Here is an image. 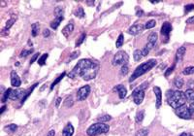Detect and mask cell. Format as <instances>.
<instances>
[{"mask_svg": "<svg viewBox=\"0 0 194 136\" xmlns=\"http://www.w3.org/2000/svg\"><path fill=\"white\" fill-rule=\"evenodd\" d=\"M98 69V63L91 60L85 58V60H79L76 66L73 68V70L67 75L71 79H75L76 77H81L85 81H89L96 77Z\"/></svg>", "mask_w": 194, "mask_h": 136, "instance_id": "cell-1", "label": "cell"}, {"mask_svg": "<svg viewBox=\"0 0 194 136\" xmlns=\"http://www.w3.org/2000/svg\"><path fill=\"white\" fill-rule=\"evenodd\" d=\"M167 102L173 109H177L179 107L186 104L187 97L183 92L182 91H168L166 93Z\"/></svg>", "mask_w": 194, "mask_h": 136, "instance_id": "cell-2", "label": "cell"}, {"mask_svg": "<svg viewBox=\"0 0 194 136\" xmlns=\"http://www.w3.org/2000/svg\"><path fill=\"white\" fill-rule=\"evenodd\" d=\"M156 64H157V61H156V60H153V58H152V60H147V61L142 63L140 66H138L136 69L134 70L133 74L131 75L130 78H129V82H134L137 79V78H139L140 76H142L145 73L152 70Z\"/></svg>", "mask_w": 194, "mask_h": 136, "instance_id": "cell-3", "label": "cell"}, {"mask_svg": "<svg viewBox=\"0 0 194 136\" xmlns=\"http://www.w3.org/2000/svg\"><path fill=\"white\" fill-rule=\"evenodd\" d=\"M110 126L103 123H97L90 125L87 130V133L88 136H97L99 134H105L109 132Z\"/></svg>", "mask_w": 194, "mask_h": 136, "instance_id": "cell-4", "label": "cell"}, {"mask_svg": "<svg viewBox=\"0 0 194 136\" xmlns=\"http://www.w3.org/2000/svg\"><path fill=\"white\" fill-rule=\"evenodd\" d=\"M129 60V56L124 51H118L113 57L112 63L114 66L118 65H126Z\"/></svg>", "mask_w": 194, "mask_h": 136, "instance_id": "cell-5", "label": "cell"}, {"mask_svg": "<svg viewBox=\"0 0 194 136\" xmlns=\"http://www.w3.org/2000/svg\"><path fill=\"white\" fill-rule=\"evenodd\" d=\"M147 86H149V84L145 83V84H143L142 86H140L139 87H138V89H136L133 92L132 97H133V101H134L135 104L140 105L143 102V100L145 98V90L144 89H145Z\"/></svg>", "mask_w": 194, "mask_h": 136, "instance_id": "cell-6", "label": "cell"}, {"mask_svg": "<svg viewBox=\"0 0 194 136\" xmlns=\"http://www.w3.org/2000/svg\"><path fill=\"white\" fill-rule=\"evenodd\" d=\"M175 113H176V115L181 119H183V120L191 119V113L189 110V107L187 106L186 104L179 107L177 109H175Z\"/></svg>", "mask_w": 194, "mask_h": 136, "instance_id": "cell-7", "label": "cell"}, {"mask_svg": "<svg viewBox=\"0 0 194 136\" xmlns=\"http://www.w3.org/2000/svg\"><path fill=\"white\" fill-rule=\"evenodd\" d=\"M172 24L168 22H165L163 23L162 26H161V35H162V38H164V43H167L169 41V37H170V33L172 31Z\"/></svg>", "mask_w": 194, "mask_h": 136, "instance_id": "cell-8", "label": "cell"}, {"mask_svg": "<svg viewBox=\"0 0 194 136\" xmlns=\"http://www.w3.org/2000/svg\"><path fill=\"white\" fill-rule=\"evenodd\" d=\"M89 93H90V86L86 85L84 86H82L77 92V100L79 101L86 100L87 97L89 95Z\"/></svg>", "mask_w": 194, "mask_h": 136, "instance_id": "cell-9", "label": "cell"}, {"mask_svg": "<svg viewBox=\"0 0 194 136\" xmlns=\"http://www.w3.org/2000/svg\"><path fill=\"white\" fill-rule=\"evenodd\" d=\"M26 94L25 90H12L10 93V98L11 100H17V99H23V97Z\"/></svg>", "mask_w": 194, "mask_h": 136, "instance_id": "cell-10", "label": "cell"}, {"mask_svg": "<svg viewBox=\"0 0 194 136\" xmlns=\"http://www.w3.org/2000/svg\"><path fill=\"white\" fill-rule=\"evenodd\" d=\"M144 29H145V25H143L141 24H133L132 26L129 27L127 32L131 35H138V34H140Z\"/></svg>", "mask_w": 194, "mask_h": 136, "instance_id": "cell-11", "label": "cell"}, {"mask_svg": "<svg viewBox=\"0 0 194 136\" xmlns=\"http://www.w3.org/2000/svg\"><path fill=\"white\" fill-rule=\"evenodd\" d=\"M157 39H158V35L156 32H152L150 34L149 38H147V48L151 50V49L154 48L155 45H156V42H157Z\"/></svg>", "mask_w": 194, "mask_h": 136, "instance_id": "cell-12", "label": "cell"}, {"mask_svg": "<svg viewBox=\"0 0 194 136\" xmlns=\"http://www.w3.org/2000/svg\"><path fill=\"white\" fill-rule=\"evenodd\" d=\"M153 92H154L155 97H156V108L159 109L161 106V103H162V92H161L159 86H154Z\"/></svg>", "mask_w": 194, "mask_h": 136, "instance_id": "cell-13", "label": "cell"}, {"mask_svg": "<svg viewBox=\"0 0 194 136\" xmlns=\"http://www.w3.org/2000/svg\"><path fill=\"white\" fill-rule=\"evenodd\" d=\"M11 85L15 87H18L22 85V80L20 76L17 75V73L16 71H12L11 72Z\"/></svg>", "mask_w": 194, "mask_h": 136, "instance_id": "cell-14", "label": "cell"}, {"mask_svg": "<svg viewBox=\"0 0 194 136\" xmlns=\"http://www.w3.org/2000/svg\"><path fill=\"white\" fill-rule=\"evenodd\" d=\"M114 92H117L118 97L121 99H123L127 94V90L123 85H117L114 87Z\"/></svg>", "mask_w": 194, "mask_h": 136, "instance_id": "cell-15", "label": "cell"}, {"mask_svg": "<svg viewBox=\"0 0 194 136\" xmlns=\"http://www.w3.org/2000/svg\"><path fill=\"white\" fill-rule=\"evenodd\" d=\"M186 52H187V49L184 46H182L180 47L178 50H177V53H176V56H175V58H176V63L178 62H181L182 60V58L184 56V55H186Z\"/></svg>", "mask_w": 194, "mask_h": 136, "instance_id": "cell-16", "label": "cell"}, {"mask_svg": "<svg viewBox=\"0 0 194 136\" xmlns=\"http://www.w3.org/2000/svg\"><path fill=\"white\" fill-rule=\"evenodd\" d=\"M73 30H74V24L73 23H69L68 24H66L65 26L63 27V29H62V34L65 36L66 38L67 37H69V35L73 32Z\"/></svg>", "mask_w": 194, "mask_h": 136, "instance_id": "cell-17", "label": "cell"}, {"mask_svg": "<svg viewBox=\"0 0 194 136\" xmlns=\"http://www.w3.org/2000/svg\"><path fill=\"white\" fill-rule=\"evenodd\" d=\"M74 134V128L71 123H68L65 128H63V136H73Z\"/></svg>", "mask_w": 194, "mask_h": 136, "instance_id": "cell-18", "label": "cell"}, {"mask_svg": "<svg viewBox=\"0 0 194 136\" xmlns=\"http://www.w3.org/2000/svg\"><path fill=\"white\" fill-rule=\"evenodd\" d=\"M63 17H57L55 18L53 21L51 23V27L53 29V30H57V27L59 26V24H60V23L63 21Z\"/></svg>", "mask_w": 194, "mask_h": 136, "instance_id": "cell-19", "label": "cell"}, {"mask_svg": "<svg viewBox=\"0 0 194 136\" xmlns=\"http://www.w3.org/2000/svg\"><path fill=\"white\" fill-rule=\"evenodd\" d=\"M39 30H40V24L38 23H35V24H31V34H32L33 37L37 36Z\"/></svg>", "mask_w": 194, "mask_h": 136, "instance_id": "cell-20", "label": "cell"}, {"mask_svg": "<svg viewBox=\"0 0 194 136\" xmlns=\"http://www.w3.org/2000/svg\"><path fill=\"white\" fill-rule=\"evenodd\" d=\"M174 85H175V86L177 87V89H182V86L184 85V81L182 80V78H181V77H176L175 78V80H174Z\"/></svg>", "mask_w": 194, "mask_h": 136, "instance_id": "cell-21", "label": "cell"}, {"mask_svg": "<svg viewBox=\"0 0 194 136\" xmlns=\"http://www.w3.org/2000/svg\"><path fill=\"white\" fill-rule=\"evenodd\" d=\"M184 94H186V97H187V101H189V102L194 101V90L188 89L184 92Z\"/></svg>", "mask_w": 194, "mask_h": 136, "instance_id": "cell-22", "label": "cell"}, {"mask_svg": "<svg viewBox=\"0 0 194 136\" xmlns=\"http://www.w3.org/2000/svg\"><path fill=\"white\" fill-rule=\"evenodd\" d=\"M65 75H66V72H63L62 74H60L57 78V79H55L52 83V85H51V91H52L53 90V87H54V86H57L62 79H63V78L64 77H65Z\"/></svg>", "mask_w": 194, "mask_h": 136, "instance_id": "cell-23", "label": "cell"}, {"mask_svg": "<svg viewBox=\"0 0 194 136\" xmlns=\"http://www.w3.org/2000/svg\"><path fill=\"white\" fill-rule=\"evenodd\" d=\"M133 57H134V60L135 61H140L142 60V57H143V55H142V52L141 50H139V49H137V50L134 51L133 53Z\"/></svg>", "mask_w": 194, "mask_h": 136, "instance_id": "cell-24", "label": "cell"}, {"mask_svg": "<svg viewBox=\"0 0 194 136\" xmlns=\"http://www.w3.org/2000/svg\"><path fill=\"white\" fill-rule=\"evenodd\" d=\"M144 118H145V111H144V110L139 111V112L137 113V115H136V118H135L136 123H141L143 122Z\"/></svg>", "mask_w": 194, "mask_h": 136, "instance_id": "cell-25", "label": "cell"}, {"mask_svg": "<svg viewBox=\"0 0 194 136\" xmlns=\"http://www.w3.org/2000/svg\"><path fill=\"white\" fill-rule=\"evenodd\" d=\"M48 56H49V55H48V54H44V55H42L38 58V60H37V61H38V64H39L40 66L45 65L46 60H47Z\"/></svg>", "mask_w": 194, "mask_h": 136, "instance_id": "cell-26", "label": "cell"}, {"mask_svg": "<svg viewBox=\"0 0 194 136\" xmlns=\"http://www.w3.org/2000/svg\"><path fill=\"white\" fill-rule=\"evenodd\" d=\"M17 129V125L15 123H11V124H8L5 126V130L8 132H15Z\"/></svg>", "mask_w": 194, "mask_h": 136, "instance_id": "cell-27", "label": "cell"}, {"mask_svg": "<svg viewBox=\"0 0 194 136\" xmlns=\"http://www.w3.org/2000/svg\"><path fill=\"white\" fill-rule=\"evenodd\" d=\"M37 86H38V84H34V85H33V86H32L30 87V89H28V91H27V92H26V94H25V96L23 97V99L22 100V104H23V102H24V101H25V100L27 99V97H28V96H29V95L31 94V92H33V90L35 89V87H36Z\"/></svg>", "mask_w": 194, "mask_h": 136, "instance_id": "cell-28", "label": "cell"}, {"mask_svg": "<svg viewBox=\"0 0 194 136\" xmlns=\"http://www.w3.org/2000/svg\"><path fill=\"white\" fill-rule=\"evenodd\" d=\"M17 21V17H15V16H13L10 19H8V22H7V24H6V26H5V29L6 30H9V28H10L13 24H14V23Z\"/></svg>", "mask_w": 194, "mask_h": 136, "instance_id": "cell-29", "label": "cell"}, {"mask_svg": "<svg viewBox=\"0 0 194 136\" xmlns=\"http://www.w3.org/2000/svg\"><path fill=\"white\" fill-rule=\"evenodd\" d=\"M123 42H124V37H123V34L121 33L117 38V43H116V47L117 48H121L122 45H123Z\"/></svg>", "mask_w": 194, "mask_h": 136, "instance_id": "cell-30", "label": "cell"}, {"mask_svg": "<svg viewBox=\"0 0 194 136\" xmlns=\"http://www.w3.org/2000/svg\"><path fill=\"white\" fill-rule=\"evenodd\" d=\"M111 120H112V117H111L110 115H103L98 118L99 123H105L106 122H109Z\"/></svg>", "mask_w": 194, "mask_h": 136, "instance_id": "cell-31", "label": "cell"}, {"mask_svg": "<svg viewBox=\"0 0 194 136\" xmlns=\"http://www.w3.org/2000/svg\"><path fill=\"white\" fill-rule=\"evenodd\" d=\"M64 10H63V8L62 7H60V6H58V7H57L54 9V15H55V18L57 17H63V14H64Z\"/></svg>", "mask_w": 194, "mask_h": 136, "instance_id": "cell-32", "label": "cell"}, {"mask_svg": "<svg viewBox=\"0 0 194 136\" xmlns=\"http://www.w3.org/2000/svg\"><path fill=\"white\" fill-rule=\"evenodd\" d=\"M75 16L80 18H85V12H84V9H82V7H79L77 10H76V12H75Z\"/></svg>", "mask_w": 194, "mask_h": 136, "instance_id": "cell-33", "label": "cell"}, {"mask_svg": "<svg viewBox=\"0 0 194 136\" xmlns=\"http://www.w3.org/2000/svg\"><path fill=\"white\" fill-rule=\"evenodd\" d=\"M182 74L183 75H191V74H194V66H188L187 68H184L183 71H182Z\"/></svg>", "mask_w": 194, "mask_h": 136, "instance_id": "cell-34", "label": "cell"}, {"mask_svg": "<svg viewBox=\"0 0 194 136\" xmlns=\"http://www.w3.org/2000/svg\"><path fill=\"white\" fill-rule=\"evenodd\" d=\"M86 37H87V34H86V33H82V34L80 36V38H79L78 40L76 41L75 47H79V46H81V45H82V43H84Z\"/></svg>", "mask_w": 194, "mask_h": 136, "instance_id": "cell-35", "label": "cell"}, {"mask_svg": "<svg viewBox=\"0 0 194 136\" xmlns=\"http://www.w3.org/2000/svg\"><path fill=\"white\" fill-rule=\"evenodd\" d=\"M156 24V22L154 21V19H151V21L147 22L146 24H145V28L146 29H151V28H153Z\"/></svg>", "mask_w": 194, "mask_h": 136, "instance_id": "cell-36", "label": "cell"}, {"mask_svg": "<svg viewBox=\"0 0 194 136\" xmlns=\"http://www.w3.org/2000/svg\"><path fill=\"white\" fill-rule=\"evenodd\" d=\"M11 92H12V89H7L6 92L3 93V98H2V102H3V103L6 102V100L9 98V97H10V93H11Z\"/></svg>", "mask_w": 194, "mask_h": 136, "instance_id": "cell-37", "label": "cell"}, {"mask_svg": "<svg viewBox=\"0 0 194 136\" xmlns=\"http://www.w3.org/2000/svg\"><path fill=\"white\" fill-rule=\"evenodd\" d=\"M149 135V130L147 129H140V130H138L135 134V136H147Z\"/></svg>", "mask_w": 194, "mask_h": 136, "instance_id": "cell-38", "label": "cell"}, {"mask_svg": "<svg viewBox=\"0 0 194 136\" xmlns=\"http://www.w3.org/2000/svg\"><path fill=\"white\" fill-rule=\"evenodd\" d=\"M80 51H76V52H74V53H72L71 55H70V56H69V60H67V62H69V61H71V60H75V58H77L79 55H80Z\"/></svg>", "mask_w": 194, "mask_h": 136, "instance_id": "cell-39", "label": "cell"}, {"mask_svg": "<svg viewBox=\"0 0 194 136\" xmlns=\"http://www.w3.org/2000/svg\"><path fill=\"white\" fill-rule=\"evenodd\" d=\"M192 10H194V4H187L184 6V14H188L191 12Z\"/></svg>", "mask_w": 194, "mask_h": 136, "instance_id": "cell-40", "label": "cell"}, {"mask_svg": "<svg viewBox=\"0 0 194 136\" xmlns=\"http://www.w3.org/2000/svg\"><path fill=\"white\" fill-rule=\"evenodd\" d=\"M64 105H65L66 107H71V106L73 105V98H72V95L67 96V98H66L65 102H64Z\"/></svg>", "mask_w": 194, "mask_h": 136, "instance_id": "cell-41", "label": "cell"}, {"mask_svg": "<svg viewBox=\"0 0 194 136\" xmlns=\"http://www.w3.org/2000/svg\"><path fill=\"white\" fill-rule=\"evenodd\" d=\"M32 52H33V49H31V50H22L20 56L21 57H26L27 55H29Z\"/></svg>", "mask_w": 194, "mask_h": 136, "instance_id": "cell-42", "label": "cell"}, {"mask_svg": "<svg viewBox=\"0 0 194 136\" xmlns=\"http://www.w3.org/2000/svg\"><path fill=\"white\" fill-rule=\"evenodd\" d=\"M175 67H176V62H175V63H174L171 67H169L168 69H167V71L165 72V74H164V75H165V77H166V78H167V77H168V76H169V75L173 72V71H174Z\"/></svg>", "mask_w": 194, "mask_h": 136, "instance_id": "cell-43", "label": "cell"}, {"mask_svg": "<svg viewBox=\"0 0 194 136\" xmlns=\"http://www.w3.org/2000/svg\"><path fill=\"white\" fill-rule=\"evenodd\" d=\"M128 71H129V68H128L127 64H126V65H122V70H121V72H122V75H126V74L128 73Z\"/></svg>", "mask_w": 194, "mask_h": 136, "instance_id": "cell-44", "label": "cell"}, {"mask_svg": "<svg viewBox=\"0 0 194 136\" xmlns=\"http://www.w3.org/2000/svg\"><path fill=\"white\" fill-rule=\"evenodd\" d=\"M141 52H142V55H143V56H147V55L150 54V50L149 49H147V47H144L142 50H141Z\"/></svg>", "mask_w": 194, "mask_h": 136, "instance_id": "cell-45", "label": "cell"}, {"mask_svg": "<svg viewBox=\"0 0 194 136\" xmlns=\"http://www.w3.org/2000/svg\"><path fill=\"white\" fill-rule=\"evenodd\" d=\"M38 57H39V53L35 54V55L32 56V60H30V65H31V64H33L36 60H37V58H38Z\"/></svg>", "mask_w": 194, "mask_h": 136, "instance_id": "cell-46", "label": "cell"}, {"mask_svg": "<svg viewBox=\"0 0 194 136\" xmlns=\"http://www.w3.org/2000/svg\"><path fill=\"white\" fill-rule=\"evenodd\" d=\"M187 86H188V89L193 90V89H194V81H193V80L188 81V82H187Z\"/></svg>", "mask_w": 194, "mask_h": 136, "instance_id": "cell-47", "label": "cell"}, {"mask_svg": "<svg viewBox=\"0 0 194 136\" xmlns=\"http://www.w3.org/2000/svg\"><path fill=\"white\" fill-rule=\"evenodd\" d=\"M188 107H189V110H190L191 115H192V114H194V101L190 102V105H189Z\"/></svg>", "mask_w": 194, "mask_h": 136, "instance_id": "cell-48", "label": "cell"}, {"mask_svg": "<svg viewBox=\"0 0 194 136\" xmlns=\"http://www.w3.org/2000/svg\"><path fill=\"white\" fill-rule=\"evenodd\" d=\"M50 30H49V29H45V30L43 31V36L44 37H49L50 36Z\"/></svg>", "mask_w": 194, "mask_h": 136, "instance_id": "cell-49", "label": "cell"}, {"mask_svg": "<svg viewBox=\"0 0 194 136\" xmlns=\"http://www.w3.org/2000/svg\"><path fill=\"white\" fill-rule=\"evenodd\" d=\"M61 100H62V99H61V97H58V98L57 99V102H55V107H57V108H58V107H59Z\"/></svg>", "mask_w": 194, "mask_h": 136, "instance_id": "cell-50", "label": "cell"}, {"mask_svg": "<svg viewBox=\"0 0 194 136\" xmlns=\"http://www.w3.org/2000/svg\"><path fill=\"white\" fill-rule=\"evenodd\" d=\"M136 16L137 17H142V16H144V11H143V10H139V11H137Z\"/></svg>", "mask_w": 194, "mask_h": 136, "instance_id": "cell-51", "label": "cell"}, {"mask_svg": "<svg viewBox=\"0 0 194 136\" xmlns=\"http://www.w3.org/2000/svg\"><path fill=\"white\" fill-rule=\"evenodd\" d=\"M187 24H194V17H191L188 19H187Z\"/></svg>", "mask_w": 194, "mask_h": 136, "instance_id": "cell-52", "label": "cell"}, {"mask_svg": "<svg viewBox=\"0 0 194 136\" xmlns=\"http://www.w3.org/2000/svg\"><path fill=\"white\" fill-rule=\"evenodd\" d=\"M180 136H193V135L188 132H182V134H180Z\"/></svg>", "mask_w": 194, "mask_h": 136, "instance_id": "cell-53", "label": "cell"}, {"mask_svg": "<svg viewBox=\"0 0 194 136\" xmlns=\"http://www.w3.org/2000/svg\"><path fill=\"white\" fill-rule=\"evenodd\" d=\"M54 135H55L54 130H51V131H49V133H48V135H47V136H54Z\"/></svg>", "mask_w": 194, "mask_h": 136, "instance_id": "cell-54", "label": "cell"}, {"mask_svg": "<svg viewBox=\"0 0 194 136\" xmlns=\"http://www.w3.org/2000/svg\"><path fill=\"white\" fill-rule=\"evenodd\" d=\"M5 110H6V106H5V105H3V106H2V108L0 109V114H3V112H4Z\"/></svg>", "mask_w": 194, "mask_h": 136, "instance_id": "cell-55", "label": "cell"}, {"mask_svg": "<svg viewBox=\"0 0 194 136\" xmlns=\"http://www.w3.org/2000/svg\"><path fill=\"white\" fill-rule=\"evenodd\" d=\"M151 2H152V3H153V4H154V3H159V2H160V0H156V1H153V0H151Z\"/></svg>", "mask_w": 194, "mask_h": 136, "instance_id": "cell-56", "label": "cell"}, {"mask_svg": "<svg viewBox=\"0 0 194 136\" xmlns=\"http://www.w3.org/2000/svg\"><path fill=\"white\" fill-rule=\"evenodd\" d=\"M15 65H16V66H18V65H20V62H18V61H17V62H16V64H15Z\"/></svg>", "mask_w": 194, "mask_h": 136, "instance_id": "cell-57", "label": "cell"}, {"mask_svg": "<svg viewBox=\"0 0 194 136\" xmlns=\"http://www.w3.org/2000/svg\"><path fill=\"white\" fill-rule=\"evenodd\" d=\"M28 45H29V46H32V42L29 41V42H28Z\"/></svg>", "mask_w": 194, "mask_h": 136, "instance_id": "cell-58", "label": "cell"}]
</instances>
